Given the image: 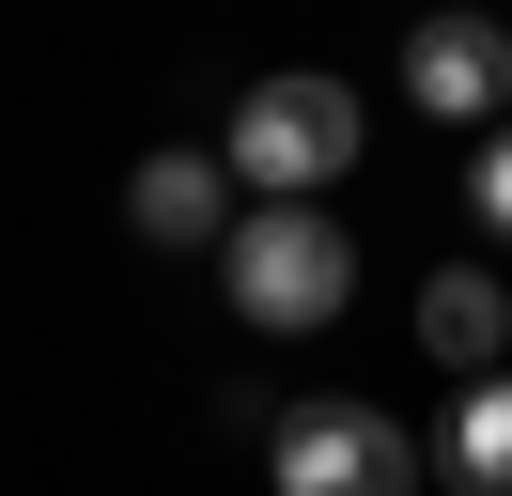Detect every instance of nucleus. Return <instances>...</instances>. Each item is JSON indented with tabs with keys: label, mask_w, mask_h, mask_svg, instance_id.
Listing matches in <instances>:
<instances>
[{
	"label": "nucleus",
	"mask_w": 512,
	"mask_h": 496,
	"mask_svg": "<svg viewBox=\"0 0 512 496\" xmlns=\"http://www.w3.org/2000/svg\"><path fill=\"white\" fill-rule=\"evenodd\" d=\"M450 481H466V496H512V372L466 388V419H450Z\"/></svg>",
	"instance_id": "7"
},
{
	"label": "nucleus",
	"mask_w": 512,
	"mask_h": 496,
	"mask_svg": "<svg viewBox=\"0 0 512 496\" xmlns=\"http://www.w3.org/2000/svg\"><path fill=\"white\" fill-rule=\"evenodd\" d=\"M357 140H373V124H357V93L342 78H264L249 109H233V186H264V202H311V186H342L357 171Z\"/></svg>",
	"instance_id": "2"
},
{
	"label": "nucleus",
	"mask_w": 512,
	"mask_h": 496,
	"mask_svg": "<svg viewBox=\"0 0 512 496\" xmlns=\"http://www.w3.org/2000/svg\"><path fill=\"white\" fill-rule=\"evenodd\" d=\"M125 217H140V248H233V155H140L125 171Z\"/></svg>",
	"instance_id": "5"
},
{
	"label": "nucleus",
	"mask_w": 512,
	"mask_h": 496,
	"mask_svg": "<svg viewBox=\"0 0 512 496\" xmlns=\"http://www.w3.org/2000/svg\"><path fill=\"white\" fill-rule=\"evenodd\" d=\"M264 465H280V496H419V434L388 403H295Z\"/></svg>",
	"instance_id": "3"
},
{
	"label": "nucleus",
	"mask_w": 512,
	"mask_h": 496,
	"mask_svg": "<svg viewBox=\"0 0 512 496\" xmlns=\"http://www.w3.org/2000/svg\"><path fill=\"white\" fill-rule=\"evenodd\" d=\"M218 279H233V310H249V326H326V310L357 295V233L326 202H249L233 217V248H218Z\"/></svg>",
	"instance_id": "1"
},
{
	"label": "nucleus",
	"mask_w": 512,
	"mask_h": 496,
	"mask_svg": "<svg viewBox=\"0 0 512 496\" xmlns=\"http://www.w3.org/2000/svg\"><path fill=\"white\" fill-rule=\"evenodd\" d=\"M466 202H481V233L512 248V124H497V140H481V171H466Z\"/></svg>",
	"instance_id": "8"
},
{
	"label": "nucleus",
	"mask_w": 512,
	"mask_h": 496,
	"mask_svg": "<svg viewBox=\"0 0 512 496\" xmlns=\"http://www.w3.org/2000/svg\"><path fill=\"white\" fill-rule=\"evenodd\" d=\"M404 93L435 124H481V140H497V109H512V31L497 16H419L404 31Z\"/></svg>",
	"instance_id": "4"
},
{
	"label": "nucleus",
	"mask_w": 512,
	"mask_h": 496,
	"mask_svg": "<svg viewBox=\"0 0 512 496\" xmlns=\"http://www.w3.org/2000/svg\"><path fill=\"white\" fill-rule=\"evenodd\" d=\"M419 341H435V357H450V372H466V388H481V372L512 357V295H497V279H481V264H450V279H419Z\"/></svg>",
	"instance_id": "6"
}]
</instances>
